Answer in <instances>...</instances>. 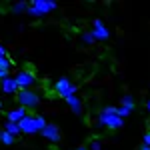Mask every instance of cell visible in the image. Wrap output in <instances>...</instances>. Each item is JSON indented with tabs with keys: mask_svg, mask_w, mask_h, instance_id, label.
Listing matches in <instances>:
<instances>
[{
	"mask_svg": "<svg viewBox=\"0 0 150 150\" xmlns=\"http://www.w3.org/2000/svg\"><path fill=\"white\" fill-rule=\"evenodd\" d=\"M12 66H14V64H12V60H10V58H2V56H0V68H2V70L10 72Z\"/></svg>",
	"mask_w": 150,
	"mask_h": 150,
	"instance_id": "cell-17",
	"label": "cell"
},
{
	"mask_svg": "<svg viewBox=\"0 0 150 150\" xmlns=\"http://www.w3.org/2000/svg\"><path fill=\"white\" fill-rule=\"evenodd\" d=\"M14 80H16V86H18V90H32V86H34L36 82H38V78H36V74L32 72V70L22 68L20 72H16Z\"/></svg>",
	"mask_w": 150,
	"mask_h": 150,
	"instance_id": "cell-6",
	"label": "cell"
},
{
	"mask_svg": "<svg viewBox=\"0 0 150 150\" xmlns=\"http://www.w3.org/2000/svg\"><path fill=\"white\" fill-rule=\"evenodd\" d=\"M90 32H92V36H94V40H96V42H98V40L104 42V40H108V38H110V30H108V26H106L100 18H96V20L92 22V30H90Z\"/></svg>",
	"mask_w": 150,
	"mask_h": 150,
	"instance_id": "cell-7",
	"label": "cell"
},
{
	"mask_svg": "<svg viewBox=\"0 0 150 150\" xmlns=\"http://www.w3.org/2000/svg\"><path fill=\"white\" fill-rule=\"evenodd\" d=\"M40 134L44 136V140L52 142V144H58V142H60V138H62L60 128H58V124H54V122H46V126L42 128V132H40Z\"/></svg>",
	"mask_w": 150,
	"mask_h": 150,
	"instance_id": "cell-8",
	"label": "cell"
},
{
	"mask_svg": "<svg viewBox=\"0 0 150 150\" xmlns=\"http://www.w3.org/2000/svg\"><path fill=\"white\" fill-rule=\"evenodd\" d=\"M26 114H28V112H26L24 108L16 106V108H12V110H8V112H6V120H8V122H16V124H18V122H20Z\"/></svg>",
	"mask_w": 150,
	"mask_h": 150,
	"instance_id": "cell-11",
	"label": "cell"
},
{
	"mask_svg": "<svg viewBox=\"0 0 150 150\" xmlns=\"http://www.w3.org/2000/svg\"><path fill=\"white\" fill-rule=\"evenodd\" d=\"M76 150H88V148H86V146H78Z\"/></svg>",
	"mask_w": 150,
	"mask_h": 150,
	"instance_id": "cell-24",
	"label": "cell"
},
{
	"mask_svg": "<svg viewBox=\"0 0 150 150\" xmlns=\"http://www.w3.org/2000/svg\"><path fill=\"white\" fill-rule=\"evenodd\" d=\"M66 104H68V108L72 110V114L80 116L82 112H84V102H82L76 94H74V96H68V98H66Z\"/></svg>",
	"mask_w": 150,
	"mask_h": 150,
	"instance_id": "cell-10",
	"label": "cell"
},
{
	"mask_svg": "<svg viewBox=\"0 0 150 150\" xmlns=\"http://www.w3.org/2000/svg\"><path fill=\"white\" fill-rule=\"evenodd\" d=\"M56 8H58L56 0H30L26 14L32 18H42V16H48L50 12H54Z\"/></svg>",
	"mask_w": 150,
	"mask_h": 150,
	"instance_id": "cell-3",
	"label": "cell"
},
{
	"mask_svg": "<svg viewBox=\"0 0 150 150\" xmlns=\"http://www.w3.org/2000/svg\"><path fill=\"white\" fill-rule=\"evenodd\" d=\"M96 126L104 130H118L124 126V120L116 114V106H104L96 116Z\"/></svg>",
	"mask_w": 150,
	"mask_h": 150,
	"instance_id": "cell-1",
	"label": "cell"
},
{
	"mask_svg": "<svg viewBox=\"0 0 150 150\" xmlns=\"http://www.w3.org/2000/svg\"><path fill=\"white\" fill-rule=\"evenodd\" d=\"M86 148H88V150H102V140H100V138H94V140H90Z\"/></svg>",
	"mask_w": 150,
	"mask_h": 150,
	"instance_id": "cell-16",
	"label": "cell"
},
{
	"mask_svg": "<svg viewBox=\"0 0 150 150\" xmlns=\"http://www.w3.org/2000/svg\"><path fill=\"white\" fill-rule=\"evenodd\" d=\"M82 42H84L86 46H92L94 42H96L94 36H92V32H84V34H82Z\"/></svg>",
	"mask_w": 150,
	"mask_h": 150,
	"instance_id": "cell-18",
	"label": "cell"
},
{
	"mask_svg": "<svg viewBox=\"0 0 150 150\" xmlns=\"http://www.w3.org/2000/svg\"><path fill=\"white\" fill-rule=\"evenodd\" d=\"M146 110L150 112V98H148V102H146Z\"/></svg>",
	"mask_w": 150,
	"mask_h": 150,
	"instance_id": "cell-22",
	"label": "cell"
},
{
	"mask_svg": "<svg viewBox=\"0 0 150 150\" xmlns=\"http://www.w3.org/2000/svg\"><path fill=\"white\" fill-rule=\"evenodd\" d=\"M42 102V96L36 92V90H18L16 92V104L24 108L26 112H30V110H36L38 106Z\"/></svg>",
	"mask_w": 150,
	"mask_h": 150,
	"instance_id": "cell-4",
	"label": "cell"
},
{
	"mask_svg": "<svg viewBox=\"0 0 150 150\" xmlns=\"http://www.w3.org/2000/svg\"><path fill=\"white\" fill-rule=\"evenodd\" d=\"M52 88H54V94H56L58 98H62V100H66L68 96H74V94L78 92V86L70 80L68 76H60V78L54 82Z\"/></svg>",
	"mask_w": 150,
	"mask_h": 150,
	"instance_id": "cell-5",
	"label": "cell"
},
{
	"mask_svg": "<svg viewBox=\"0 0 150 150\" xmlns=\"http://www.w3.org/2000/svg\"><path fill=\"white\" fill-rule=\"evenodd\" d=\"M140 150H150V146H140Z\"/></svg>",
	"mask_w": 150,
	"mask_h": 150,
	"instance_id": "cell-23",
	"label": "cell"
},
{
	"mask_svg": "<svg viewBox=\"0 0 150 150\" xmlns=\"http://www.w3.org/2000/svg\"><path fill=\"white\" fill-rule=\"evenodd\" d=\"M44 126H46V118L40 114H30V112L18 122L20 134H40Z\"/></svg>",
	"mask_w": 150,
	"mask_h": 150,
	"instance_id": "cell-2",
	"label": "cell"
},
{
	"mask_svg": "<svg viewBox=\"0 0 150 150\" xmlns=\"http://www.w3.org/2000/svg\"><path fill=\"white\" fill-rule=\"evenodd\" d=\"M120 106L132 112V110H134V106H136V104H134V96H132V94H124V96L120 98Z\"/></svg>",
	"mask_w": 150,
	"mask_h": 150,
	"instance_id": "cell-13",
	"label": "cell"
},
{
	"mask_svg": "<svg viewBox=\"0 0 150 150\" xmlns=\"http://www.w3.org/2000/svg\"><path fill=\"white\" fill-rule=\"evenodd\" d=\"M2 108H4V102H2V100H0V110H2Z\"/></svg>",
	"mask_w": 150,
	"mask_h": 150,
	"instance_id": "cell-25",
	"label": "cell"
},
{
	"mask_svg": "<svg viewBox=\"0 0 150 150\" xmlns=\"http://www.w3.org/2000/svg\"><path fill=\"white\" fill-rule=\"evenodd\" d=\"M0 142H2L4 146H12V144L16 142V138H14V136H10L8 132H4V130H0Z\"/></svg>",
	"mask_w": 150,
	"mask_h": 150,
	"instance_id": "cell-15",
	"label": "cell"
},
{
	"mask_svg": "<svg viewBox=\"0 0 150 150\" xmlns=\"http://www.w3.org/2000/svg\"><path fill=\"white\" fill-rule=\"evenodd\" d=\"M0 56H2V58H8V50L2 46V44H0Z\"/></svg>",
	"mask_w": 150,
	"mask_h": 150,
	"instance_id": "cell-20",
	"label": "cell"
},
{
	"mask_svg": "<svg viewBox=\"0 0 150 150\" xmlns=\"http://www.w3.org/2000/svg\"><path fill=\"white\" fill-rule=\"evenodd\" d=\"M6 76H10V72H6V70L0 68V80H2V78H6Z\"/></svg>",
	"mask_w": 150,
	"mask_h": 150,
	"instance_id": "cell-21",
	"label": "cell"
},
{
	"mask_svg": "<svg viewBox=\"0 0 150 150\" xmlns=\"http://www.w3.org/2000/svg\"><path fill=\"white\" fill-rule=\"evenodd\" d=\"M26 10H28V2H26V0L14 2V4L10 6V12H12V14H24Z\"/></svg>",
	"mask_w": 150,
	"mask_h": 150,
	"instance_id": "cell-14",
	"label": "cell"
},
{
	"mask_svg": "<svg viewBox=\"0 0 150 150\" xmlns=\"http://www.w3.org/2000/svg\"><path fill=\"white\" fill-rule=\"evenodd\" d=\"M142 146H150V130H146L142 136Z\"/></svg>",
	"mask_w": 150,
	"mask_h": 150,
	"instance_id": "cell-19",
	"label": "cell"
},
{
	"mask_svg": "<svg viewBox=\"0 0 150 150\" xmlns=\"http://www.w3.org/2000/svg\"><path fill=\"white\" fill-rule=\"evenodd\" d=\"M0 92L4 94V96H16L18 86H16L14 76H6V78H2V80H0Z\"/></svg>",
	"mask_w": 150,
	"mask_h": 150,
	"instance_id": "cell-9",
	"label": "cell"
},
{
	"mask_svg": "<svg viewBox=\"0 0 150 150\" xmlns=\"http://www.w3.org/2000/svg\"><path fill=\"white\" fill-rule=\"evenodd\" d=\"M2 130H4V132H8V134H10V136H14V138H16V136H20V128H18V124H16V122H8V120H6Z\"/></svg>",
	"mask_w": 150,
	"mask_h": 150,
	"instance_id": "cell-12",
	"label": "cell"
}]
</instances>
